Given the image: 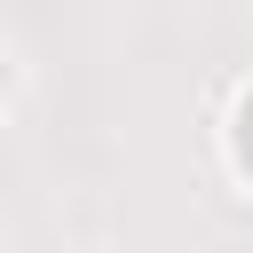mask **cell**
Returning a JSON list of instances; mask_svg holds the SVG:
<instances>
[{"instance_id":"obj_1","label":"cell","mask_w":253,"mask_h":253,"mask_svg":"<svg viewBox=\"0 0 253 253\" xmlns=\"http://www.w3.org/2000/svg\"><path fill=\"white\" fill-rule=\"evenodd\" d=\"M229 158H237V174L253 182V87H245V103H237V119H229Z\"/></svg>"}]
</instances>
